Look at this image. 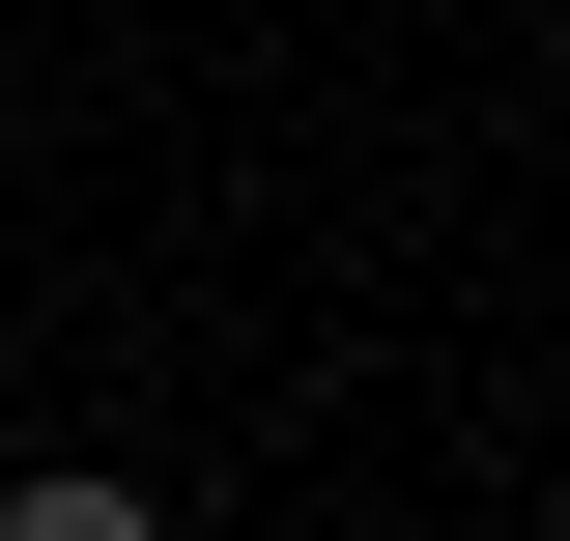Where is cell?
<instances>
[{"mask_svg":"<svg viewBox=\"0 0 570 541\" xmlns=\"http://www.w3.org/2000/svg\"><path fill=\"white\" fill-rule=\"evenodd\" d=\"M0 541H171V484H115V456H29V484H0Z\"/></svg>","mask_w":570,"mask_h":541,"instance_id":"1","label":"cell"}]
</instances>
